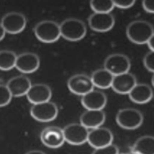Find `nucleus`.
<instances>
[{
	"instance_id": "c85d7f7f",
	"label": "nucleus",
	"mask_w": 154,
	"mask_h": 154,
	"mask_svg": "<svg viewBox=\"0 0 154 154\" xmlns=\"http://www.w3.org/2000/svg\"><path fill=\"white\" fill-rule=\"evenodd\" d=\"M153 38H154V36L152 37L146 43V45H147L149 49H150V51H153V52H154V49H153Z\"/></svg>"
},
{
	"instance_id": "dca6fc26",
	"label": "nucleus",
	"mask_w": 154,
	"mask_h": 154,
	"mask_svg": "<svg viewBox=\"0 0 154 154\" xmlns=\"http://www.w3.org/2000/svg\"><path fill=\"white\" fill-rule=\"evenodd\" d=\"M28 100L34 104L49 101L52 96V90L49 85L43 83L31 85L26 94Z\"/></svg>"
},
{
	"instance_id": "bb28decb",
	"label": "nucleus",
	"mask_w": 154,
	"mask_h": 154,
	"mask_svg": "<svg viewBox=\"0 0 154 154\" xmlns=\"http://www.w3.org/2000/svg\"><path fill=\"white\" fill-rule=\"evenodd\" d=\"M114 7H117L120 9H128L132 7L135 3V1L127 0V1H113Z\"/></svg>"
},
{
	"instance_id": "1a4fd4ad",
	"label": "nucleus",
	"mask_w": 154,
	"mask_h": 154,
	"mask_svg": "<svg viewBox=\"0 0 154 154\" xmlns=\"http://www.w3.org/2000/svg\"><path fill=\"white\" fill-rule=\"evenodd\" d=\"M67 85L72 93L81 96L94 89L90 76L84 73H78L70 76Z\"/></svg>"
},
{
	"instance_id": "f3484780",
	"label": "nucleus",
	"mask_w": 154,
	"mask_h": 154,
	"mask_svg": "<svg viewBox=\"0 0 154 154\" xmlns=\"http://www.w3.org/2000/svg\"><path fill=\"white\" fill-rule=\"evenodd\" d=\"M31 85V80L25 75L14 76L6 84L12 97H15L26 95Z\"/></svg>"
},
{
	"instance_id": "c756f323",
	"label": "nucleus",
	"mask_w": 154,
	"mask_h": 154,
	"mask_svg": "<svg viewBox=\"0 0 154 154\" xmlns=\"http://www.w3.org/2000/svg\"><path fill=\"white\" fill-rule=\"evenodd\" d=\"M25 154H46V153L40 150H32L28 151Z\"/></svg>"
},
{
	"instance_id": "423d86ee",
	"label": "nucleus",
	"mask_w": 154,
	"mask_h": 154,
	"mask_svg": "<svg viewBox=\"0 0 154 154\" xmlns=\"http://www.w3.org/2000/svg\"><path fill=\"white\" fill-rule=\"evenodd\" d=\"M103 68L113 76L118 75L129 71L131 61L126 55L123 54H112L105 58Z\"/></svg>"
},
{
	"instance_id": "7ed1b4c3",
	"label": "nucleus",
	"mask_w": 154,
	"mask_h": 154,
	"mask_svg": "<svg viewBox=\"0 0 154 154\" xmlns=\"http://www.w3.org/2000/svg\"><path fill=\"white\" fill-rule=\"evenodd\" d=\"M33 31L36 38L45 43H54L61 37L60 24L52 20H43L38 22Z\"/></svg>"
},
{
	"instance_id": "412c9836",
	"label": "nucleus",
	"mask_w": 154,
	"mask_h": 154,
	"mask_svg": "<svg viewBox=\"0 0 154 154\" xmlns=\"http://www.w3.org/2000/svg\"><path fill=\"white\" fill-rule=\"evenodd\" d=\"M132 149L135 154H154V137L152 135H144L138 138Z\"/></svg>"
},
{
	"instance_id": "7c9ffc66",
	"label": "nucleus",
	"mask_w": 154,
	"mask_h": 154,
	"mask_svg": "<svg viewBox=\"0 0 154 154\" xmlns=\"http://www.w3.org/2000/svg\"><path fill=\"white\" fill-rule=\"evenodd\" d=\"M5 31L4 29L2 26L1 25V23H0V41H1L2 40H3V38H4L5 35Z\"/></svg>"
},
{
	"instance_id": "39448f33",
	"label": "nucleus",
	"mask_w": 154,
	"mask_h": 154,
	"mask_svg": "<svg viewBox=\"0 0 154 154\" xmlns=\"http://www.w3.org/2000/svg\"><path fill=\"white\" fill-rule=\"evenodd\" d=\"M30 114L38 122H49L57 118L58 108L54 102L49 100L32 105L30 108Z\"/></svg>"
},
{
	"instance_id": "4be33fe9",
	"label": "nucleus",
	"mask_w": 154,
	"mask_h": 154,
	"mask_svg": "<svg viewBox=\"0 0 154 154\" xmlns=\"http://www.w3.org/2000/svg\"><path fill=\"white\" fill-rule=\"evenodd\" d=\"M16 57V54L11 51H0V70L7 71L15 67Z\"/></svg>"
},
{
	"instance_id": "aec40b11",
	"label": "nucleus",
	"mask_w": 154,
	"mask_h": 154,
	"mask_svg": "<svg viewBox=\"0 0 154 154\" xmlns=\"http://www.w3.org/2000/svg\"><path fill=\"white\" fill-rule=\"evenodd\" d=\"M94 87L107 89L111 87L114 76L104 68L94 70L90 76Z\"/></svg>"
},
{
	"instance_id": "ddd939ff",
	"label": "nucleus",
	"mask_w": 154,
	"mask_h": 154,
	"mask_svg": "<svg viewBox=\"0 0 154 154\" xmlns=\"http://www.w3.org/2000/svg\"><path fill=\"white\" fill-rule=\"evenodd\" d=\"M40 58L33 52H23L17 55L15 67L23 73H32L40 67Z\"/></svg>"
},
{
	"instance_id": "9b49d317",
	"label": "nucleus",
	"mask_w": 154,
	"mask_h": 154,
	"mask_svg": "<svg viewBox=\"0 0 154 154\" xmlns=\"http://www.w3.org/2000/svg\"><path fill=\"white\" fill-rule=\"evenodd\" d=\"M113 138V134L110 129L100 126L89 131L87 142L95 149L112 144Z\"/></svg>"
},
{
	"instance_id": "b1692460",
	"label": "nucleus",
	"mask_w": 154,
	"mask_h": 154,
	"mask_svg": "<svg viewBox=\"0 0 154 154\" xmlns=\"http://www.w3.org/2000/svg\"><path fill=\"white\" fill-rule=\"evenodd\" d=\"M12 96L6 85L0 84V107L7 106L11 102Z\"/></svg>"
},
{
	"instance_id": "0eeeda50",
	"label": "nucleus",
	"mask_w": 154,
	"mask_h": 154,
	"mask_svg": "<svg viewBox=\"0 0 154 154\" xmlns=\"http://www.w3.org/2000/svg\"><path fill=\"white\" fill-rule=\"evenodd\" d=\"M64 140L69 144L79 146L87 141L88 129L80 123L68 124L63 129Z\"/></svg>"
},
{
	"instance_id": "9d476101",
	"label": "nucleus",
	"mask_w": 154,
	"mask_h": 154,
	"mask_svg": "<svg viewBox=\"0 0 154 154\" xmlns=\"http://www.w3.org/2000/svg\"><path fill=\"white\" fill-rule=\"evenodd\" d=\"M88 23L92 30L99 32H105L114 27L115 18L111 13H93L89 16Z\"/></svg>"
},
{
	"instance_id": "5701e85b",
	"label": "nucleus",
	"mask_w": 154,
	"mask_h": 154,
	"mask_svg": "<svg viewBox=\"0 0 154 154\" xmlns=\"http://www.w3.org/2000/svg\"><path fill=\"white\" fill-rule=\"evenodd\" d=\"M90 6L94 13H108L114 9L113 1L93 0L90 1Z\"/></svg>"
},
{
	"instance_id": "6e6552de",
	"label": "nucleus",
	"mask_w": 154,
	"mask_h": 154,
	"mask_svg": "<svg viewBox=\"0 0 154 154\" xmlns=\"http://www.w3.org/2000/svg\"><path fill=\"white\" fill-rule=\"evenodd\" d=\"M0 23L5 32L16 34L21 32L25 28L26 19L22 13L12 11L5 14Z\"/></svg>"
},
{
	"instance_id": "f8f14e48",
	"label": "nucleus",
	"mask_w": 154,
	"mask_h": 154,
	"mask_svg": "<svg viewBox=\"0 0 154 154\" xmlns=\"http://www.w3.org/2000/svg\"><path fill=\"white\" fill-rule=\"evenodd\" d=\"M40 140L47 147L51 149L60 147L65 142L63 129L55 126L44 128L40 134Z\"/></svg>"
},
{
	"instance_id": "a211bd4d",
	"label": "nucleus",
	"mask_w": 154,
	"mask_h": 154,
	"mask_svg": "<svg viewBox=\"0 0 154 154\" xmlns=\"http://www.w3.org/2000/svg\"><path fill=\"white\" fill-rule=\"evenodd\" d=\"M106 115L103 110L86 109L80 116V123L88 129L100 127L105 122Z\"/></svg>"
},
{
	"instance_id": "f257e3e1",
	"label": "nucleus",
	"mask_w": 154,
	"mask_h": 154,
	"mask_svg": "<svg viewBox=\"0 0 154 154\" xmlns=\"http://www.w3.org/2000/svg\"><path fill=\"white\" fill-rule=\"evenodd\" d=\"M153 26L152 23L144 20H135L131 22L126 29L128 38L137 45L146 44L154 36Z\"/></svg>"
},
{
	"instance_id": "20e7f679",
	"label": "nucleus",
	"mask_w": 154,
	"mask_h": 154,
	"mask_svg": "<svg viewBox=\"0 0 154 154\" xmlns=\"http://www.w3.org/2000/svg\"><path fill=\"white\" fill-rule=\"evenodd\" d=\"M116 121L120 128L127 130H134L141 126L143 122V116L137 109L126 108L118 111Z\"/></svg>"
},
{
	"instance_id": "f03ea898",
	"label": "nucleus",
	"mask_w": 154,
	"mask_h": 154,
	"mask_svg": "<svg viewBox=\"0 0 154 154\" xmlns=\"http://www.w3.org/2000/svg\"><path fill=\"white\" fill-rule=\"evenodd\" d=\"M61 37L70 42H78L85 37L87 28L81 20L70 17L64 19L60 24Z\"/></svg>"
},
{
	"instance_id": "6ab92c4d",
	"label": "nucleus",
	"mask_w": 154,
	"mask_h": 154,
	"mask_svg": "<svg viewBox=\"0 0 154 154\" xmlns=\"http://www.w3.org/2000/svg\"><path fill=\"white\" fill-rule=\"evenodd\" d=\"M129 99L134 103L144 104L150 102L153 97L152 87L144 83H137L128 94Z\"/></svg>"
},
{
	"instance_id": "4468645a",
	"label": "nucleus",
	"mask_w": 154,
	"mask_h": 154,
	"mask_svg": "<svg viewBox=\"0 0 154 154\" xmlns=\"http://www.w3.org/2000/svg\"><path fill=\"white\" fill-rule=\"evenodd\" d=\"M137 83L135 76L128 72L114 76L111 87L118 94H128Z\"/></svg>"
},
{
	"instance_id": "2eb2a0df",
	"label": "nucleus",
	"mask_w": 154,
	"mask_h": 154,
	"mask_svg": "<svg viewBox=\"0 0 154 154\" xmlns=\"http://www.w3.org/2000/svg\"><path fill=\"white\" fill-rule=\"evenodd\" d=\"M81 102L86 109L102 110L106 105V95L100 90H93L81 96Z\"/></svg>"
},
{
	"instance_id": "cd10ccee",
	"label": "nucleus",
	"mask_w": 154,
	"mask_h": 154,
	"mask_svg": "<svg viewBox=\"0 0 154 154\" xmlns=\"http://www.w3.org/2000/svg\"><path fill=\"white\" fill-rule=\"evenodd\" d=\"M142 7L144 10L149 13L153 14L154 12L153 1L149 0H144L142 1Z\"/></svg>"
},
{
	"instance_id": "a878e982",
	"label": "nucleus",
	"mask_w": 154,
	"mask_h": 154,
	"mask_svg": "<svg viewBox=\"0 0 154 154\" xmlns=\"http://www.w3.org/2000/svg\"><path fill=\"white\" fill-rule=\"evenodd\" d=\"M119 148L114 144L95 149L92 154H119Z\"/></svg>"
},
{
	"instance_id": "393cba45",
	"label": "nucleus",
	"mask_w": 154,
	"mask_h": 154,
	"mask_svg": "<svg viewBox=\"0 0 154 154\" xmlns=\"http://www.w3.org/2000/svg\"><path fill=\"white\" fill-rule=\"evenodd\" d=\"M144 67L150 72L153 73L154 71V52H147L143 57V60Z\"/></svg>"
}]
</instances>
